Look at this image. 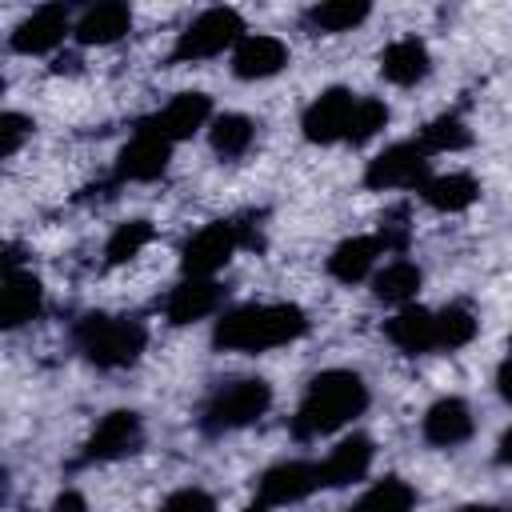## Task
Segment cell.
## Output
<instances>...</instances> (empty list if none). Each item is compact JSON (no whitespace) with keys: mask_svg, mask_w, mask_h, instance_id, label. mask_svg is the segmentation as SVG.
Instances as JSON below:
<instances>
[{"mask_svg":"<svg viewBox=\"0 0 512 512\" xmlns=\"http://www.w3.org/2000/svg\"><path fill=\"white\" fill-rule=\"evenodd\" d=\"M364 408H368V384L348 368H328L308 384V392L292 416V436L296 440L328 436V432L344 428L352 416H360Z\"/></svg>","mask_w":512,"mask_h":512,"instance_id":"1","label":"cell"},{"mask_svg":"<svg viewBox=\"0 0 512 512\" xmlns=\"http://www.w3.org/2000/svg\"><path fill=\"white\" fill-rule=\"evenodd\" d=\"M308 332V316L296 304H240L216 320V348L228 352H268L292 344Z\"/></svg>","mask_w":512,"mask_h":512,"instance_id":"2","label":"cell"},{"mask_svg":"<svg viewBox=\"0 0 512 512\" xmlns=\"http://www.w3.org/2000/svg\"><path fill=\"white\" fill-rule=\"evenodd\" d=\"M148 344V332L140 320L128 316H104L92 312L76 324V348L96 364V368H128Z\"/></svg>","mask_w":512,"mask_h":512,"instance_id":"3","label":"cell"},{"mask_svg":"<svg viewBox=\"0 0 512 512\" xmlns=\"http://www.w3.org/2000/svg\"><path fill=\"white\" fill-rule=\"evenodd\" d=\"M268 404H272L268 380H260V376L228 380L208 396V404L200 412V428L212 432V436L216 432H232V428H248L268 412Z\"/></svg>","mask_w":512,"mask_h":512,"instance_id":"4","label":"cell"},{"mask_svg":"<svg viewBox=\"0 0 512 512\" xmlns=\"http://www.w3.org/2000/svg\"><path fill=\"white\" fill-rule=\"evenodd\" d=\"M244 16L236 8H208L200 12L176 40L172 48V60L176 64H196V60H212L220 56L224 48H236L244 40Z\"/></svg>","mask_w":512,"mask_h":512,"instance_id":"5","label":"cell"},{"mask_svg":"<svg viewBox=\"0 0 512 512\" xmlns=\"http://www.w3.org/2000/svg\"><path fill=\"white\" fill-rule=\"evenodd\" d=\"M424 180H428V152L420 148V140L392 144L364 168V184L376 192H384V188H416L420 192Z\"/></svg>","mask_w":512,"mask_h":512,"instance_id":"6","label":"cell"},{"mask_svg":"<svg viewBox=\"0 0 512 512\" xmlns=\"http://www.w3.org/2000/svg\"><path fill=\"white\" fill-rule=\"evenodd\" d=\"M240 244H244L240 228L228 224V220H216V224L200 228V232L184 244L180 268H184V276H204V280H212V276L232 260V252H236Z\"/></svg>","mask_w":512,"mask_h":512,"instance_id":"7","label":"cell"},{"mask_svg":"<svg viewBox=\"0 0 512 512\" xmlns=\"http://www.w3.org/2000/svg\"><path fill=\"white\" fill-rule=\"evenodd\" d=\"M140 444H144V424H140V416L128 412V408H116V412H108V416L92 428V436H88V444H84V460H88V464L120 460V456H132Z\"/></svg>","mask_w":512,"mask_h":512,"instance_id":"8","label":"cell"},{"mask_svg":"<svg viewBox=\"0 0 512 512\" xmlns=\"http://www.w3.org/2000/svg\"><path fill=\"white\" fill-rule=\"evenodd\" d=\"M208 116H212V100L204 92H180L156 116H148L140 124V132H152V136L176 144V140H188L192 132H200L208 124Z\"/></svg>","mask_w":512,"mask_h":512,"instance_id":"9","label":"cell"},{"mask_svg":"<svg viewBox=\"0 0 512 512\" xmlns=\"http://www.w3.org/2000/svg\"><path fill=\"white\" fill-rule=\"evenodd\" d=\"M320 484V464H308V460H284L276 468H268L256 484V496L264 508H280V504H296L304 496H312Z\"/></svg>","mask_w":512,"mask_h":512,"instance_id":"10","label":"cell"},{"mask_svg":"<svg viewBox=\"0 0 512 512\" xmlns=\"http://www.w3.org/2000/svg\"><path fill=\"white\" fill-rule=\"evenodd\" d=\"M352 108H356V96L348 88H328L320 92L308 108H304V136L312 144H336L348 136V120H352Z\"/></svg>","mask_w":512,"mask_h":512,"instance_id":"11","label":"cell"},{"mask_svg":"<svg viewBox=\"0 0 512 512\" xmlns=\"http://www.w3.org/2000/svg\"><path fill=\"white\" fill-rule=\"evenodd\" d=\"M288 64V44L264 32H248L236 48H232V72L240 80H268Z\"/></svg>","mask_w":512,"mask_h":512,"instance_id":"12","label":"cell"},{"mask_svg":"<svg viewBox=\"0 0 512 512\" xmlns=\"http://www.w3.org/2000/svg\"><path fill=\"white\" fill-rule=\"evenodd\" d=\"M168 160H172V144L168 140H160L152 132H136L116 156V176L120 180H140V184L144 180H160Z\"/></svg>","mask_w":512,"mask_h":512,"instance_id":"13","label":"cell"},{"mask_svg":"<svg viewBox=\"0 0 512 512\" xmlns=\"http://www.w3.org/2000/svg\"><path fill=\"white\" fill-rule=\"evenodd\" d=\"M68 8L64 4H44V8H36L28 20H20L16 24V32H12V48L16 52H24V56H36V52H52L64 36H68Z\"/></svg>","mask_w":512,"mask_h":512,"instance_id":"14","label":"cell"},{"mask_svg":"<svg viewBox=\"0 0 512 512\" xmlns=\"http://www.w3.org/2000/svg\"><path fill=\"white\" fill-rule=\"evenodd\" d=\"M424 440L428 444H436V448H456V444H464L468 436H472V428H476V420H472V408L460 400V396H444V400H436L428 412H424Z\"/></svg>","mask_w":512,"mask_h":512,"instance_id":"15","label":"cell"},{"mask_svg":"<svg viewBox=\"0 0 512 512\" xmlns=\"http://www.w3.org/2000/svg\"><path fill=\"white\" fill-rule=\"evenodd\" d=\"M44 308V288L32 272L8 268L4 272V296H0V324L4 328H20L28 320H36Z\"/></svg>","mask_w":512,"mask_h":512,"instance_id":"16","label":"cell"},{"mask_svg":"<svg viewBox=\"0 0 512 512\" xmlns=\"http://www.w3.org/2000/svg\"><path fill=\"white\" fill-rule=\"evenodd\" d=\"M388 340L404 352V356H424L436 348V312L420 308V304H404L392 320H388Z\"/></svg>","mask_w":512,"mask_h":512,"instance_id":"17","label":"cell"},{"mask_svg":"<svg viewBox=\"0 0 512 512\" xmlns=\"http://www.w3.org/2000/svg\"><path fill=\"white\" fill-rule=\"evenodd\" d=\"M368 468H372V440L368 436H348L320 460V484L324 488H344V484L360 480Z\"/></svg>","mask_w":512,"mask_h":512,"instance_id":"18","label":"cell"},{"mask_svg":"<svg viewBox=\"0 0 512 512\" xmlns=\"http://www.w3.org/2000/svg\"><path fill=\"white\" fill-rule=\"evenodd\" d=\"M216 304H220V284H216V280L184 276V280L172 288L164 312H168L172 324H196V320H204L208 312H216Z\"/></svg>","mask_w":512,"mask_h":512,"instance_id":"19","label":"cell"},{"mask_svg":"<svg viewBox=\"0 0 512 512\" xmlns=\"http://www.w3.org/2000/svg\"><path fill=\"white\" fill-rule=\"evenodd\" d=\"M428 68H432V56H428L424 40H416V36L392 40V44L384 48V56H380V72H384V80H392V84H400V88L420 84V80L428 76Z\"/></svg>","mask_w":512,"mask_h":512,"instance_id":"20","label":"cell"},{"mask_svg":"<svg viewBox=\"0 0 512 512\" xmlns=\"http://www.w3.org/2000/svg\"><path fill=\"white\" fill-rule=\"evenodd\" d=\"M380 252H384V240L380 236H352V240H344V244L332 248L328 272L340 284H356V280H364L376 268V256Z\"/></svg>","mask_w":512,"mask_h":512,"instance_id":"21","label":"cell"},{"mask_svg":"<svg viewBox=\"0 0 512 512\" xmlns=\"http://www.w3.org/2000/svg\"><path fill=\"white\" fill-rule=\"evenodd\" d=\"M128 28H132L128 4L104 0V4H92V8L76 20V40H80V44H116Z\"/></svg>","mask_w":512,"mask_h":512,"instance_id":"22","label":"cell"},{"mask_svg":"<svg viewBox=\"0 0 512 512\" xmlns=\"http://www.w3.org/2000/svg\"><path fill=\"white\" fill-rule=\"evenodd\" d=\"M480 196V184L468 172H444V176H428L420 188V200L436 212H464L472 208Z\"/></svg>","mask_w":512,"mask_h":512,"instance_id":"23","label":"cell"},{"mask_svg":"<svg viewBox=\"0 0 512 512\" xmlns=\"http://www.w3.org/2000/svg\"><path fill=\"white\" fill-rule=\"evenodd\" d=\"M416 288H420V268L408 260H392L372 276V292L384 304H408L416 296Z\"/></svg>","mask_w":512,"mask_h":512,"instance_id":"24","label":"cell"},{"mask_svg":"<svg viewBox=\"0 0 512 512\" xmlns=\"http://www.w3.org/2000/svg\"><path fill=\"white\" fill-rule=\"evenodd\" d=\"M252 140H256V124L248 116L228 112V116L212 120V148H216V156L236 160V156H244L252 148Z\"/></svg>","mask_w":512,"mask_h":512,"instance_id":"25","label":"cell"},{"mask_svg":"<svg viewBox=\"0 0 512 512\" xmlns=\"http://www.w3.org/2000/svg\"><path fill=\"white\" fill-rule=\"evenodd\" d=\"M368 12L372 8L364 0H324V4H312L308 8V24L316 32H348L360 20H368Z\"/></svg>","mask_w":512,"mask_h":512,"instance_id":"26","label":"cell"},{"mask_svg":"<svg viewBox=\"0 0 512 512\" xmlns=\"http://www.w3.org/2000/svg\"><path fill=\"white\" fill-rule=\"evenodd\" d=\"M412 504H416V492H412L400 476H384L380 484H372V488L356 500L352 512H412Z\"/></svg>","mask_w":512,"mask_h":512,"instance_id":"27","label":"cell"},{"mask_svg":"<svg viewBox=\"0 0 512 512\" xmlns=\"http://www.w3.org/2000/svg\"><path fill=\"white\" fill-rule=\"evenodd\" d=\"M472 144V132H468V124L460 120V116H436L432 124H424V132H420V148L432 156V152H460V148H468Z\"/></svg>","mask_w":512,"mask_h":512,"instance_id":"28","label":"cell"},{"mask_svg":"<svg viewBox=\"0 0 512 512\" xmlns=\"http://www.w3.org/2000/svg\"><path fill=\"white\" fill-rule=\"evenodd\" d=\"M476 336V316L464 304H448L444 312H436V348L456 352Z\"/></svg>","mask_w":512,"mask_h":512,"instance_id":"29","label":"cell"},{"mask_svg":"<svg viewBox=\"0 0 512 512\" xmlns=\"http://www.w3.org/2000/svg\"><path fill=\"white\" fill-rule=\"evenodd\" d=\"M388 124V104L376 100V96H356V108H352V120H348V144H368L380 128Z\"/></svg>","mask_w":512,"mask_h":512,"instance_id":"30","label":"cell"},{"mask_svg":"<svg viewBox=\"0 0 512 512\" xmlns=\"http://www.w3.org/2000/svg\"><path fill=\"white\" fill-rule=\"evenodd\" d=\"M148 240H152V224H148V220H128V224H120V228L108 236L104 256H108V264H124V260H132Z\"/></svg>","mask_w":512,"mask_h":512,"instance_id":"31","label":"cell"},{"mask_svg":"<svg viewBox=\"0 0 512 512\" xmlns=\"http://www.w3.org/2000/svg\"><path fill=\"white\" fill-rule=\"evenodd\" d=\"M32 136V120L20 112H4L0 116V156H16V148Z\"/></svg>","mask_w":512,"mask_h":512,"instance_id":"32","label":"cell"},{"mask_svg":"<svg viewBox=\"0 0 512 512\" xmlns=\"http://www.w3.org/2000/svg\"><path fill=\"white\" fill-rule=\"evenodd\" d=\"M156 512H216V500L204 488H180L172 492Z\"/></svg>","mask_w":512,"mask_h":512,"instance_id":"33","label":"cell"},{"mask_svg":"<svg viewBox=\"0 0 512 512\" xmlns=\"http://www.w3.org/2000/svg\"><path fill=\"white\" fill-rule=\"evenodd\" d=\"M48 512H88V504H84V496L80 492H60L56 500H52V508Z\"/></svg>","mask_w":512,"mask_h":512,"instance_id":"34","label":"cell"},{"mask_svg":"<svg viewBox=\"0 0 512 512\" xmlns=\"http://www.w3.org/2000/svg\"><path fill=\"white\" fill-rule=\"evenodd\" d=\"M496 388H500V396L512 404V352H508V360H504L500 372H496Z\"/></svg>","mask_w":512,"mask_h":512,"instance_id":"35","label":"cell"},{"mask_svg":"<svg viewBox=\"0 0 512 512\" xmlns=\"http://www.w3.org/2000/svg\"><path fill=\"white\" fill-rule=\"evenodd\" d=\"M496 456H500V464H512V428L500 436V452Z\"/></svg>","mask_w":512,"mask_h":512,"instance_id":"36","label":"cell"},{"mask_svg":"<svg viewBox=\"0 0 512 512\" xmlns=\"http://www.w3.org/2000/svg\"><path fill=\"white\" fill-rule=\"evenodd\" d=\"M456 512H504V508H492V504H468V508H456Z\"/></svg>","mask_w":512,"mask_h":512,"instance_id":"37","label":"cell"},{"mask_svg":"<svg viewBox=\"0 0 512 512\" xmlns=\"http://www.w3.org/2000/svg\"><path fill=\"white\" fill-rule=\"evenodd\" d=\"M248 512H268V508H264V504H252V508H248Z\"/></svg>","mask_w":512,"mask_h":512,"instance_id":"38","label":"cell"}]
</instances>
